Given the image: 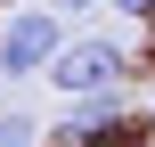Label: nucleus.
<instances>
[{
    "label": "nucleus",
    "instance_id": "f257e3e1",
    "mask_svg": "<svg viewBox=\"0 0 155 147\" xmlns=\"http://www.w3.org/2000/svg\"><path fill=\"white\" fill-rule=\"evenodd\" d=\"M41 74H49L65 98H90V90H114V82L131 74V57H123V41H57Z\"/></svg>",
    "mask_w": 155,
    "mask_h": 147
},
{
    "label": "nucleus",
    "instance_id": "39448f33",
    "mask_svg": "<svg viewBox=\"0 0 155 147\" xmlns=\"http://www.w3.org/2000/svg\"><path fill=\"white\" fill-rule=\"evenodd\" d=\"M106 8H123V16H155V0H106Z\"/></svg>",
    "mask_w": 155,
    "mask_h": 147
},
{
    "label": "nucleus",
    "instance_id": "7ed1b4c3",
    "mask_svg": "<svg viewBox=\"0 0 155 147\" xmlns=\"http://www.w3.org/2000/svg\"><path fill=\"white\" fill-rule=\"evenodd\" d=\"M57 139H65V147H114V139H123V98H114V90L74 98L65 123H57Z\"/></svg>",
    "mask_w": 155,
    "mask_h": 147
},
{
    "label": "nucleus",
    "instance_id": "f03ea898",
    "mask_svg": "<svg viewBox=\"0 0 155 147\" xmlns=\"http://www.w3.org/2000/svg\"><path fill=\"white\" fill-rule=\"evenodd\" d=\"M57 41H65V16L57 8H16L0 25V74H41Z\"/></svg>",
    "mask_w": 155,
    "mask_h": 147
},
{
    "label": "nucleus",
    "instance_id": "0eeeda50",
    "mask_svg": "<svg viewBox=\"0 0 155 147\" xmlns=\"http://www.w3.org/2000/svg\"><path fill=\"white\" fill-rule=\"evenodd\" d=\"M147 123H155V106H147Z\"/></svg>",
    "mask_w": 155,
    "mask_h": 147
},
{
    "label": "nucleus",
    "instance_id": "423d86ee",
    "mask_svg": "<svg viewBox=\"0 0 155 147\" xmlns=\"http://www.w3.org/2000/svg\"><path fill=\"white\" fill-rule=\"evenodd\" d=\"M57 8H98V0H57Z\"/></svg>",
    "mask_w": 155,
    "mask_h": 147
},
{
    "label": "nucleus",
    "instance_id": "20e7f679",
    "mask_svg": "<svg viewBox=\"0 0 155 147\" xmlns=\"http://www.w3.org/2000/svg\"><path fill=\"white\" fill-rule=\"evenodd\" d=\"M0 147H41V123L25 106H0Z\"/></svg>",
    "mask_w": 155,
    "mask_h": 147
}]
</instances>
